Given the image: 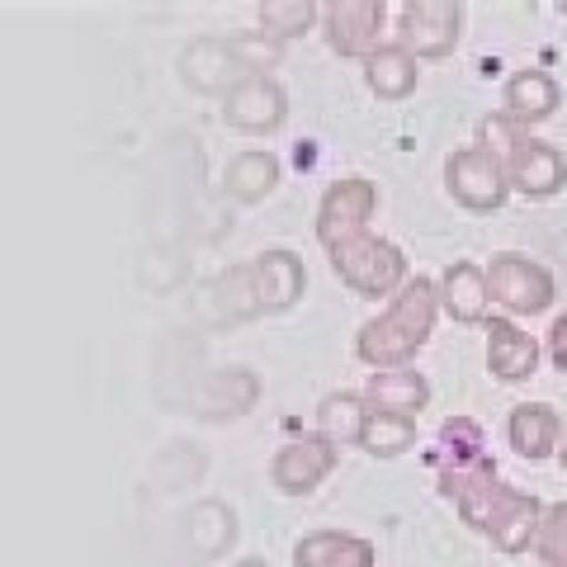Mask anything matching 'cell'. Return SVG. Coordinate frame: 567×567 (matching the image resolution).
I'll list each match as a JSON object with an SVG mask.
<instances>
[{
    "mask_svg": "<svg viewBox=\"0 0 567 567\" xmlns=\"http://www.w3.org/2000/svg\"><path fill=\"white\" fill-rule=\"evenodd\" d=\"M483 147L502 162L506 185L525 194V199H554V194L567 185V156L554 147V142L535 137L529 128H516L511 118L492 114L483 123Z\"/></svg>",
    "mask_w": 567,
    "mask_h": 567,
    "instance_id": "obj_1",
    "label": "cell"
},
{
    "mask_svg": "<svg viewBox=\"0 0 567 567\" xmlns=\"http://www.w3.org/2000/svg\"><path fill=\"white\" fill-rule=\"evenodd\" d=\"M327 256H331L336 279H341L346 289H354L360 298H393L406 284V256L388 237L354 233L346 241L327 246Z\"/></svg>",
    "mask_w": 567,
    "mask_h": 567,
    "instance_id": "obj_2",
    "label": "cell"
},
{
    "mask_svg": "<svg viewBox=\"0 0 567 567\" xmlns=\"http://www.w3.org/2000/svg\"><path fill=\"white\" fill-rule=\"evenodd\" d=\"M487 293L492 303L502 308L511 322L516 317H539L554 308V275H548V265H539L535 256L525 251H496L487 265Z\"/></svg>",
    "mask_w": 567,
    "mask_h": 567,
    "instance_id": "obj_3",
    "label": "cell"
},
{
    "mask_svg": "<svg viewBox=\"0 0 567 567\" xmlns=\"http://www.w3.org/2000/svg\"><path fill=\"white\" fill-rule=\"evenodd\" d=\"M464 33V6L454 0H406L398 10V48H406L416 62L450 58Z\"/></svg>",
    "mask_w": 567,
    "mask_h": 567,
    "instance_id": "obj_4",
    "label": "cell"
},
{
    "mask_svg": "<svg viewBox=\"0 0 567 567\" xmlns=\"http://www.w3.org/2000/svg\"><path fill=\"white\" fill-rule=\"evenodd\" d=\"M445 189H450V199L468 213H496L511 194L502 162H496L483 142H468V147H458L445 162Z\"/></svg>",
    "mask_w": 567,
    "mask_h": 567,
    "instance_id": "obj_5",
    "label": "cell"
},
{
    "mask_svg": "<svg viewBox=\"0 0 567 567\" xmlns=\"http://www.w3.org/2000/svg\"><path fill=\"white\" fill-rule=\"evenodd\" d=\"M379 208V185L364 175H346V181L327 185L322 204H317V241L336 246L354 233H369V218Z\"/></svg>",
    "mask_w": 567,
    "mask_h": 567,
    "instance_id": "obj_6",
    "label": "cell"
},
{
    "mask_svg": "<svg viewBox=\"0 0 567 567\" xmlns=\"http://www.w3.org/2000/svg\"><path fill=\"white\" fill-rule=\"evenodd\" d=\"M223 118H227V128L251 133V137L279 133L284 118H289V95H284V85L275 76L256 71V76H246L241 85H233L223 95Z\"/></svg>",
    "mask_w": 567,
    "mask_h": 567,
    "instance_id": "obj_7",
    "label": "cell"
},
{
    "mask_svg": "<svg viewBox=\"0 0 567 567\" xmlns=\"http://www.w3.org/2000/svg\"><path fill=\"white\" fill-rule=\"evenodd\" d=\"M383 24H388L383 0H336V6L322 10V33H327V48L336 58L364 62L369 52H379Z\"/></svg>",
    "mask_w": 567,
    "mask_h": 567,
    "instance_id": "obj_8",
    "label": "cell"
},
{
    "mask_svg": "<svg viewBox=\"0 0 567 567\" xmlns=\"http://www.w3.org/2000/svg\"><path fill=\"white\" fill-rule=\"evenodd\" d=\"M336 464H341V450H336L331 440L303 435V440L279 445V454L270 458V483L284 496H308V492H317L336 473Z\"/></svg>",
    "mask_w": 567,
    "mask_h": 567,
    "instance_id": "obj_9",
    "label": "cell"
},
{
    "mask_svg": "<svg viewBox=\"0 0 567 567\" xmlns=\"http://www.w3.org/2000/svg\"><path fill=\"white\" fill-rule=\"evenodd\" d=\"M185 85H194L199 95H227L233 85H241L246 76H256L251 66H246V58L237 52V39H199L189 52H185Z\"/></svg>",
    "mask_w": 567,
    "mask_h": 567,
    "instance_id": "obj_10",
    "label": "cell"
},
{
    "mask_svg": "<svg viewBox=\"0 0 567 567\" xmlns=\"http://www.w3.org/2000/svg\"><path fill=\"white\" fill-rule=\"evenodd\" d=\"M246 270H251L256 312H289L308 289L303 260H298L293 251H284V246H275V251H265L256 260H246Z\"/></svg>",
    "mask_w": 567,
    "mask_h": 567,
    "instance_id": "obj_11",
    "label": "cell"
},
{
    "mask_svg": "<svg viewBox=\"0 0 567 567\" xmlns=\"http://www.w3.org/2000/svg\"><path fill=\"white\" fill-rule=\"evenodd\" d=\"M445 496L458 506L464 525H473V529H483L487 535L496 506H502V496H506V483L492 473V464L473 458V464H458L454 473H445Z\"/></svg>",
    "mask_w": 567,
    "mask_h": 567,
    "instance_id": "obj_12",
    "label": "cell"
},
{
    "mask_svg": "<svg viewBox=\"0 0 567 567\" xmlns=\"http://www.w3.org/2000/svg\"><path fill=\"white\" fill-rule=\"evenodd\" d=\"M421 346H425L421 336L412 327H402L393 312L369 317V322L360 327V336H354V354H360L374 374H383V369H412Z\"/></svg>",
    "mask_w": 567,
    "mask_h": 567,
    "instance_id": "obj_13",
    "label": "cell"
},
{
    "mask_svg": "<svg viewBox=\"0 0 567 567\" xmlns=\"http://www.w3.org/2000/svg\"><path fill=\"white\" fill-rule=\"evenodd\" d=\"M435 293H440V312L454 317L458 327H483L492 312L487 275H483V265H473V260H454L450 270L440 275Z\"/></svg>",
    "mask_w": 567,
    "mask_h": 567,
    "instance_id": "obj_14",
    "label": "cell"
},
{
    "mask_svg": "<svg viewBox=\"0 0 567 567\" xmlns=\"http://www.w3.org/2000/svg\"><path fill=\"white\" fill-rule=\"evenodd\" d=\"M487 369H492V379H502V383L535 379L539 341L529 331H520L511 317H496V322H487Z\"/></svg>",
    "mask_w": 567,
    "mask_h": 567,
    "instance_id": "obj_15",
    "label": "cell"
},
{
    "mask_svg": "<svg viewBox=\"0 0 567 567\" xmlns=\"http://www.w3.org/2000/svg\"><path fill=\"white\" fill-rule=\"evenodd\" d=\"M558 81L548 76V71H516V76L506 81V91H502V118H511L516 128H535V123L544 118H554L558 114Z\"/></svg>",
    "mask_w": 567,
    "mask_h": 567,
    "instance_id": "obj_16",
    "label": "cell"
},
{
    "mask_svg": "<svg viewBox=\"0 0 567 567\" xmlns=\"http://www.w3.org/2000/svg\"><path fill=\"white\" fill-rule=\"evenodd\" d=\"M539 520H544V502L529 492H516L506 487L502 506H496V516L487 525V539L502 548V554H525V548H535V535H539Z\"/></svg>",
    "mask_w": 567,
    "mask_h": 567,
    "instance_id": "obj_17",
    "label": "cell"
},
{
    "mask_svg": "<svg viewBox=\"0 0 567 567\" xmlns=\"http://www.w3.org/2000/svg\"><path fill=\"white\" fill-rule=\"evenodd\" d=\"M506 440H511V450H516L520 458H548V454H558V440H563V421L558 412L548 402H520L516 412H511L506 421Z\"/></svg>",
    "mask_w": 567,
    "mask_h": 567,
    "instance_id": "obj_18",
    "label": "cell"
},
{
    "mask_svg": "<svg viewBox=\"0 0 567 567\" xmlns=\"http://www.w3.org/2000/svg\"><path fill=\"white\" fill-rule=\"evenodd\" d=\"M298 567H374L379 548L360 535H341V529H317L293 544Z\"/></svg>",
    "mask_w": 567,
    "mask_h": 567,
    "instance_id": "obj_19",
    "label": "cell"
},
{
    "mask_svg": "<svg viewBox=\"0 0 567 567\" xmlns=\"http://www.w3.org/2000/svg\"><path fill=\"white\" fill-rule=\"evenodd\" d=\"M369 412H398V416H416L425 402H431V383H425V374H416V369H383V374H374L364 383Z\"/></svg>",
    "mask_w": 567,
    "mask_h": 567,
    "instance_id": "obj_20",
    "label": "cell"
},
{
    "mask_svg": "<svg viewBox=\"0 0 567 567\" xmlns=\"http://www.w3.org/2000/svg\"><path fill=\"white\" fill-rule=\"evenodd\" d=\"M421 71H416V58L398 43H379V52L364 58V85L374 91L379 100H406L416 91Z\"/></svg>",
    "mask_w": 567,
    "mask_h": 567,
    "instance_id": "obj_21",
    "label": "cell"
},
{
    "mask_svg": "<svg viewBox=\"0 0 567 567\" xmlns=\"http://www.w3.org/2000/svg\"><path fill=\"white\" fill-rule=\"evenodd\" d=\"M223 189H227V199H237V204L270 199V194L279 189L275 152H241V156H233V162H227V175H223Z\"/></svg>",
    "mask_w": 567,
    "mask_h": 567,
    "instance_id": "obj_22",
    "label": "cell"
},
{
    "mask_svg": "<svg viewBox=\"0 0 567 567\" xmlns=\"http://www.w3.org/2000/svg\"><path fill=\"white\" fill-rule=\"evenodd\" d=\"M364 416H369V402L360 393H327L322 402H317V435L331 440L336 450H341V445H360Z\"/></svg>",
    "mask_w": 567,
    "mask_h": 567,
    "instance_id": "obj_23",
    "label": "cell"
},
{
    "mask_svg": "<svg viewBox=\"0 0 567 567\" xmlns=\"http://www.w3.org/2000/svg\"><path fill=\"white\" fill-rule=\"evenodd\" d=\"M416 445V421L412 416H398V412H369L364 416V435H360V450L374 454V458H398Z\"/></svg>",
    "mask_w": 567,
    "mask_h": 567,
    "instance_id": "obj_24",
    "label": "cell"
},
{
    "mask_svg": "<svg viewBox=\"0 0 567 567\" xmlns=\"http://www.w3.org/2000/svg\"><path fill=\"white\" fill-rule=\"evenodd\" d=\"M312 24H322V10L312 6V0H270V6H260V29L270 43H289V39H303Z\"/></svg>",
    "mask_w": 567,
    "mask_h": 567,
    "instance_id": "obj_25",
    "label": "cell"
},
{
    "mask_svg": "<svg viewBox=\"0 0 567 567\" xmlns=\"http://www.w3.org/2000/svg\"><path fill=\"white\" fill-rule=\"evenodd\" d=\"M535 548H539L544 567H567V502L544 506V520H539Z\"/></svg>",
    "mask_w": 567,
    "mask_h": 567,
    "instance_id": "obj_26",
    "label": "cell"
},
{
    "mask_svg": "<svg viewBox=\"0 0 567 567\" xmlns=\"http://www.w3.org/2000/svg\"><path fill=\"white\" fill-rule=\"evenodd\" d=\"M548 360H554V369L567 379V317H558L554 331H548Z\"/></svg>",
    "mask_w": 567,
    "mask_h": 567,
    "instance_id": "obj_27",
    "label": "cell"
},
{
    "mask_svg": "<svg viewBox=\"0 0 567 567\" xmlns=\"http://www.w3.org/2000/svg\"><path fill=\"white\" fill-rule=\"evenodd\" d=\"M558 464H563V473H567V435L558 440Z\"/></svg>",
    "mask_w": 567,
    "mask_h": 567,
    "instance_id": "obj_28",
    "label": "cell"
},
{
    "mask_svg": "<svg viewBox=\"0 0 567 567\" xmlns=\"http://www.w3.org/2000/svg\"><path fill=\"white\" fill-rule=\"evenodd\" d=\"M237 567H270V563H260V558H246V563H237Z\"/></svg>",
    "mask_w": 567,
    "mask_h": 567,
    "instance_id": "obj_29",
    "label": "cell"
}]
</instances>
